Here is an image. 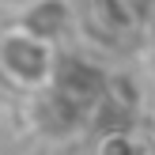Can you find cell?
Here are the masks:
<instances>
[{"label": "cell", "instance_id": "cell-1", "mask_svg": "<svg viewBox=\"0 0 155 155\" xmlns=\"http://www.w3.org/2000/svg\"><path fill=\"white\" fill-rule=\"evenodd\" d=\"M0 76L8 87L23 95H42L61 80V53L57 42L42 38L27 23H8L0 30Z\"/></svg>", "mask_w": 155, "mask_h": 155}, {"label": "cell", "instance_id": "cell-2", "mask_svg": "<svg viewBox=\"0 0 155 155\" xmlns=\"http://www.w3.org/2000/svg\"><path fill=\"white\" fill-rule=\"evenodd\" d=\"M19 23H27L30 30H38L49 42H61L76 23V8H72V0H38L19 15Z\"/></svg>", "mask_w": 155, "mask_h": 155}, {"label": "cell", "instance_id": "cell-3", "mask_svg": "<svg viewBox=\"0 0 155 155\" xmlns=\"http://www.w3.org/2000/svg\"><path fill=\"white\" fill-rule=\"evenodd\" d=\"M30 4H38V0H0V8H4V15H12V19H19V15L27 12Z\"/></svg>", "mask_w": 155, "mask_h": 155}]
</instances>
